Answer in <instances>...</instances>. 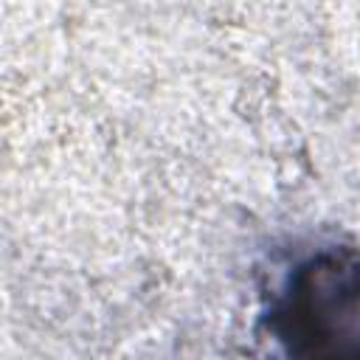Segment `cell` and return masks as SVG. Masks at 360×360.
I'll return each mask as SVG.
<instances>
[{
  "mask_svg": "<svg viewBox=\"0 0 360 360\" xmlns=\"http://www.w3.org/2000/svg\"><path fill=\"white\" fill-rule=\"evenodd\" d=\"M287 338L309 354H343L357 338L354 262L332 259L304 273L287 304Z\"/></svg>",
  "mask_w": 360,
  "mask_h": 360,
  "instance_id": "1",
  "label": "cell"
}]
</instances>
